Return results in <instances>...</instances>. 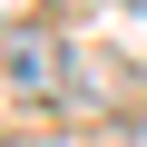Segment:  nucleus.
<instances>
[{
    "mask_svg": "<svg viewBox=\"0 0 147 147\" xmlns=\"http://www.w3.org/2000/svg\"><path fill=\"white\" fill-rule=\"evenodd\" d=\"M10 88H20V98L69 88V49H59V39H20V49H10Z\"/></svg>",
    "mask_w": 147,
    "mask_h": 147,
    "instance_id": "obj_1",
    "label": "nucleus"
},
{
    "mask_svg": "<svg viewBox=\"0 0 147 147\" xmlns=\"http://www.w3.org/2000/svg\"><path fill=\"white\" fill-rule=\"evenodd\" d=\"M0 147H39V137H0Z\"/></svg>",
    "mask_w": 147,
    "mask_h": 147,
    "instance_id": "obj_3",
    "label": "nucleus"
},
{
    "mask_svg": "<svg viewBox=\"0 0 147 147\" xmlns=\"http://www.w3.org/2000/svg\"><path fill=\"white\" fill-rule=\"evenodd\" d=\"M10 20H30V0H0V30H10Z\"/></svg>",
    "mask_w": 147,
    "mask_h": 147,
    "instance_id": "obj_2",
    "label": "nucleus"
}]
</instances>
